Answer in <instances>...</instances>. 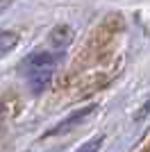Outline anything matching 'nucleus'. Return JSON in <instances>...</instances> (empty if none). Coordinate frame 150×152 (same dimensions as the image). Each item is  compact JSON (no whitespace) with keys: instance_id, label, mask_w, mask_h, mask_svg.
Returning a JSON list of instances; mask_svg holds the SVG:
<instances>
[{"instance_id":"20e7f679","label":"nucleus","mask_w":150,"mask_h":152,"mask_svg":"<svg viewBox=\"0 0 150 152\" xmlns=\"http://www.w3.org/2000/svg\"><path fill=\"white\" fill-rule=\"evenodd\" d=\"M71 37H73L71 27H57V30L52 32L50 41H52V45H55V48H64V45H68Z\"/></svg>"},{"instance_id":"39448f33","label":"nucleus","mask_w":150,"mask_h":152,"mask_svg":"<svg viewBox=\"0 0 150 152\" xmlns=\"http://www.w3.org/2000/svg\"><path fill=\"white\" fill-rule=\"evenodd\" d=\"M100 145H102V136H93V139H89L84 145H80L75 152H98Z\"/></svg>"},{"instance_id":"f257e3e1","label":"nucleus","mask_w":150,"mask_h":152,"mask_svg":"<svg viewBox=\"0 0 150 152\" xmlns=\"http://www.w3.org/2000/svg\"><path fill=\"white\" fill-rule=\"evenodd\" d=\"M57 55L50 50H39V52H32L30 57L25 59L21 66H23V75L30 84V89L34 93H41L50 84L52 80V73L57 68Z\"/></svg>"},{"instance_id":"423d86ee","label":"nucleus","mask_w":150,"mask_h":152,"mask_svg":"<svg viewBox=\"0 0 150 152\" xmlns=\"http://www.w3.org/2000/svg\"><path fill=\"white\" fill-rule=\"evenodd\" d=\"M12 2H14V0H0V12H5L7 7L12 5Z\"/></svg>"},{"instance_id":"f03ea898","label":"nucleus","mask_w":150,"mask_h":152,"mask_svg":"<svg viewBox=\"0 0 150 152\" xmlns=\"http://www.w3.org/2000/svg\"><path fill=\"white\" fill-rule=\"evenodd\" d=\"M93 109H96L93 104H89V107H84V109H80V111H75V114H71L68 118H66V121H62V123H59L57 127H52V129H50V132L46 134V136H55V134H66L68 129H73L75 125H80V123L84 121V118H87V116L91 114Z\"/></svg>"},{"instance_id":"7ed1b4c3","label":"nucleus","mask_w":150,"mask_h":152,"mask_svg":"<svg viewBox=\"0 0 150 152\" xmlns=\"http://www.w3.org/2000/svg\"><path fill=\"white\" fill-rule=\"evenodd\" d=\"M18 43V34L9 30H0V57H5L7 52H12Z\"/></svg>"}]
</instances>
